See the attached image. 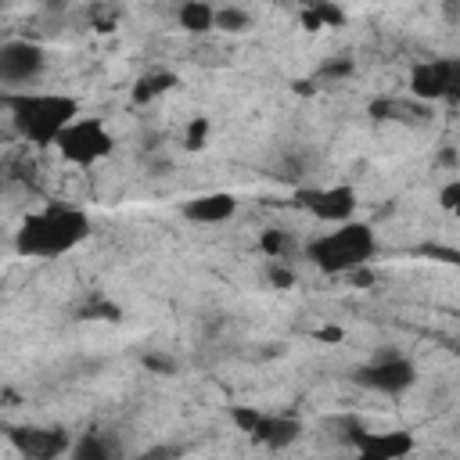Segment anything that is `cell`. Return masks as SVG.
Masks as SVG:
<instances>
[{
    "instance_id": "cell-1",
    "label": "cell",
    "mask_w": 460,
    "mask_h": 460,
    "mask_svg": "<svg viewBox=\"0 0 460 460\" xmlns=\"http://www.w3.org/2000/svg\"><path fill=\"white\" fill-rule=\"evenodd\" d=\"M90 219L75 205H58L50 201L40 212H25L22 226L14 230V248L25 259H58L68 255L79 241H86Z\"/></svg>"
},
{
    "instance_id": "cell-2",
    "label": "cell",
    "mask_w": 460,
    "mask_h": 460,
    "mask_svg": "<svg viewBox=\"0 0 460 460\" xmlns=\"http://www.w3.org/2000/svg\"><path fill=\"white\" fill-rule=\"evenodd\" d=\"M4 111L25 144L50 147L79 119V101L68 93L25 90V93H4Z\"/></svg>"
},
{
    "instance_id": "cell-3",
    "label": "cell",
    "mask_w": 460,
    "mask_h": 460,
    "mask_svg": "<svg viewBox=\"0 0 460 460\" xmlns=\"http://www.w3.org/2000/svg\"><path fill=\"white\" fill-rule=\"evenodd\" d=\"M377 252V237L367 223L359 219H349V223H338L323 234H316L309 244H305V259L320 270V273H352L359 266H367Z\"/></svg>"
},
{
    "instance_id": "cell-4",
    "label": "cell",
    "mask_w": 460,
    "mask_h": 460,
    "mask_svg": "<svg viewBox=\"0 0 460 460\" xmlns=\"http://www.w3.org/2000/svg\"><path fill=\"white\" fill-rule=\"evenodd\" d=\"M58 155L65 158V162H72V165H79V169H90V165H97L101 158H108L111 151H115V137L108 133V126H104V119H97V115H90V119H75L61 137H58Z\"/></svg>"
},
{
    "instance_id": "cell-5",
    "label": "cell",
    "mask_w": 460,
    "mask_h": 460,
    "mask_svg": "<svg viewBox=\"0 0 460 460\" xmlns=\"http://www.w3.org/2000/svg\"><path fill=\"white\" fill-rule=\"evenodd\" d=\"M47 68V50L36 40H4L0 47V83L7 93H25Z\"/></svg>"
},
{
    "instance_id": "cell-6",
    "label": "cell",
    "mask_w": 460,
    "mask_h": 460,
    "mask_svg": "<svg viewBox=\"0 0 460 460\" xmlns=\"http://www.w3.org/2000/svg\"><path fill=\"white\" fill-rule=\"evenodd\" d=\"M413 381H417V367L402 352H381V356H374L370 363H363L356 370V385H363L370 392H381V395H399Z\"/></svg>"
},
{
    "instance_id": "cell-7",
    "label": "cell",
    "mask_w": 460,
    "mask_h": 460,
    "mask_svg": "<svg viewBox=\"0 0 460 460\" xmlns=\"http://www.w3.org/2000/svg\"><path fill=\"white\" fill-rule=\"evenodd\" d=\"M298 205L305 212H313L320 223H349L356 212V190L345 183H331V187H313V190H298Z\"/></svg>"
},
{
    "instance_id": "cell-8",
    "label": "cell",
    "mask_w": 460,
    "mask_h": 460,
    "mask_svg": "<svg viewBox=\"0 0 460 460\" xmlns=\"http://www.w3.org/2000/svg\"><path fill=\"white\" fill-rule=\"evenodd\" d=\"M453 90V58H428L410 68V93L417 101H442Z\"/></svg>"
},
{
    "instance_id": "cell-9",
    "label": "cell",
    "mask_w": 460,
    "mask_h": 460,
    "mask_svg": "<svg viewBox=\"0 0 460 460\" xmlns=\"http://www.w3.org/2000/svg\"><path fill=\"white\" fill-rule=\"evenodd\" d=\"M11 438H14V446L29 460H54V456H61V453L72 449V442H68V435L61 428H22Z\"/></svg>"
},
{
    "instance_id": "cell-10",
    "label": "cell",
    "mask_w": 460,
    "mask_h": 460,
    "mask_svg": "<svg viewBox=\"0 0 460 460\" xmlns=\"http://www.w3.org/2000/svg\"><path fill=\"white\" fill-rule=\"evenodd\" d=\"M413 438L406 431H363L359 435V460H406Z\"/></svg>"
},
{
    "instance_id": "cell-11",
    "label": "cell",
    "mask_w": 460,
    "mask_h": 460,
    "mask_svg": "<svg viewBox=\"0 0 460 460\" xmlns=\"http://www.w3.org/2000/svg\"><path fill=\"white\" fill-rule=\"evenodd\" d=\"M237 212V198L226 194V190H212V194H198L183 205V216L190 223H205V226H216V223H226L230 216Z\"/></svg>"
},
{
    "instance_id": "cell-12",
    "label": "cell",
    "mask_w": 460,
    "mask_h": 460,
    "mask_svg": "<svg viewBox=\"0 0 460 460\" xmlns=\"http://www.w3.org/2000/svg\"><path fill=\"white\" fill-rule=\"evenodd\" d=\"M68 460H115V446H111L108 435L86 431V435H79V438L72 442Z\"/></svg>"
},
{
    "instance_id": "cell-13",
    "label": "cell",
    "mask_w": 460,
    "mask_h": 460,
    "mask_svg": "<svg viewBox=\"0 0 460 460\" xmlns=\"http://www.w3.org/2000/svg\"><path fill=\"white\" fill-rule=\"evenodd\" d=\"M176 22H180V29H187V32H208V29H216V7H208V4H201V0L180 4V7H176Z\"/></svg>"
},
{
    "instance_id": "cell-14",
    "label": "cell",
    "mask_w": 460,
    "mask_h": 460,
    "mask_svg": "<svg viewBox=\"0 0 460 460\" xmlns=\"http://www.w3.org/2000/svg\"><path fill=\"white\" fill-rule=\"evenodd\" d=\"M252 25V14L244 7H216V29L223 32H244Z\"/></svg>"
},
{
    "instance_id": "cell-15",
    "label": "cell",
    "mask_w": 460,
    "mask_h": 460,
    "mask_svg": "<svg viewBox=\"0 0 460 460\" xmlns=\"http://www.w3.org/2000/svg\"><path fill=\"white\" fill-rule=\"evenodd\" d=\"M172 86V75H165V72H158V75H144L140 83H137V101H151V97H158L162 90H169Z\"/></svg>"
},
{
    "instance_id": "cell-16",
    "label": "cell",
    "mask_w": 460,
    "mask_h": 460,
    "mask_svg": "<svg viewBox=\"0 0 460 460\" xmlns=\"http://www.w3.org/2000/svg\"><path fill=\"white\" fill-rule=\"evenodd\" d=\"M205 137H208V119H205V115H194V119L187 122V133H183V147H187V151H198V147L205 144Z\"/></svg>"
},
{
    "instance_id": "cell-17",
    "label": "cell",
    "mask_w": 460,
    "mask_h": 460,
    "mask_svg": "<svg viewBox=\"0 0 460 460\" xmlns=\"http://www.w3.org/2000/svg\"><path fill=\"white\" fill-rule=\"evenodd\" d=\"M284 262H288V259H273V262L266 266V277H270L273 288H291V284H295V270L284 266Z\"/></svg>"
},
{
    "instance_id": "cell-18",
    "label": "cell",
    "mask_w": 460,
    "mask_h": 460,
    "mask_svg": "<svg viewBox=\"0 0 460 460\" xmlns=\"http://www.w3.org/2000/svg\"><path fill=\"white\" fill-rule=\"evenodd\" d=\"M438 201H442V208H449L453 216H460V180H453L449 187H442Z\"/></svg>"
}]
</instances>
